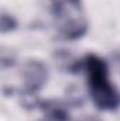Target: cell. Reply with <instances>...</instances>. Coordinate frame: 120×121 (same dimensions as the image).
<instances>
[{
  "instance_id": "obj_1",
  "label": "cell",
  "mask_w": 120,
  "mask_h": 121,
  "mask_svg": "<svg viewBox=\"0 0 120 121\" xmlns=\"http://www.w3.org/2000/svg\"><path fill=\"white\" fill-rule=\"evenodd\" d=\"M82 69L86 73L88 89L93 104L103 111L116 110L120 106V94L109 80L106 62L95 54H88L82 59Z\"/></svg>"
},
{
  "instance_id": "obj_2",
  "label": "cell",
  "mask_w": 120,
  "mask_h": 121,
  "mask_svg": "<svg viewBox=\"0 0 120 121\" xmlns=\"http://www.w3.org/2000/svg\"><path fill=\"white\" fill-rule=\"evenodd\" d=\"M51 13L57 30L62 38L74 41L82 38L88 31V20L82 0H50Z\"/></svg>"
},
{
  "instance_id": "obj_3",
  "label": "cell",
  "mask_w": 120,
  "mask_h": 121,
  "mask_svg": "<svg viewBox=\"0 0 120 121\" xmlns=\"http://www.w3.org/2000/svg\"><path fill=\"white\" fill-rule=\"evenodd\" d=\"M48 80L47 66L37 59H28L21 66V83L23 90L28 94L37 93L44 87Z\"/></svg>"
},
{
  "instance_id": "obj_4",
  "label": "cell",
  "mask_w": 120,
  "mask_h": 121,
  "mask_svg": "<svg viewBox=\"0 0 120 121\" xmlns=\"http://www.w3.org/2000/svg\"><path fill=\"white\" fill-rule=\"evenodd\" d=\"M42 121H69V111L60 101H42L40 103Z\"/></svg>"
},
{
  "instance_id": "obj_5",
  "label": "cell",
  "mask_w": 120,
  "mask_h": 121,
  "mask_svg": "<svg viewBox=\"0 0 120 121\" xmlns=\"http://www.w3.org/2000/svg\"><path fill=\"white\" fill-rule=\"evenodd\" d=\"M16 27H17V20L11 14L3 13L1 14V18H0V30H1V32L3 34L10 32V31L16 30Z\"/></svg>"
},
{
  "instance_id": "obj_6",
  "label": "cell",
  "mask_w": 120,
  "mask_h": 121,
  "mask_svg": "<svg viewBox=\"0 0 120 121\" xmlns=\"http://www.w3.org/2000/svg\"><path fill=\"white\" fill-rule=\"evenodd\" d=\"M81 121H102V120L97 118V117H95V116H86L85 118H82Z\"/></svg>"
},
{
  "instance_id": "obj_7",
  "label": "cell",
  "mask_w": 120,
  "mask_h": 121,
  "mask_svg": "<svg viewBox=\"0 0 120 121\" xmlns=\"http://www.w3.org/2000/svg\"><path fill=\"white\" fill-rule=\"evenodd\" d=\"M116 65H117V69L120 70V52L116 55Z\"/></svg>"
}]
</instances>
